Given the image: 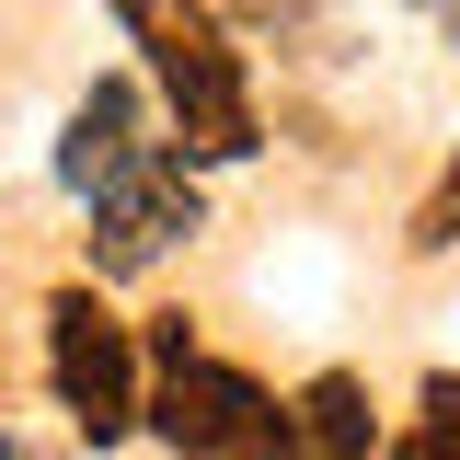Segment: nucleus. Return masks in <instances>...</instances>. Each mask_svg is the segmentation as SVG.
Wrapping results in <instances>:
<instances>
[{"label": "nucleus", "mask_w": 460, "mask_h": 460, "mask_svg": "<svg viewBox=\"0 0 460 460\" xmlns=\"http://www.w3.org/2000/svg\"><path fill=\"white\" fill-rule=\"evenodd\" d=\"M115 23L138 35L150 81L172 93V127H184V162H242L265 127H253V81H242V47L219 35L208 0H115Z\"/></svg>", "instance_id": "f257e3e1"}, {"label": "nucleus", "mask_w": 460, "mask_h": 460, "mask_svg": "<svg viewBox=\"0 0 460 460\" xmlns=\"http://www.w3.org/2000/svg\"><path fill=\"white\" fill-rule=\"evenodd\" d=\"M47 368H58V402H69V426L93 438V449H115L150 402H138V334L115 323L93 288H58L47 299Z\"/></svg>", "instance_id": "f03ea898"}, {"label": "nucleus", "mask_w": 460, "mask_h": 460, "mask_svg": "<svg viewBox=\"0 0 460 460\" xmlns=\"http://www.w3.org/2000/svg\"><path fill=\"white\" fill-rule=\"evenodd\" d=\"M150 426H162L184 460H277L288 449V402L265 380H242L219 357H172L162 392H150Z\"/></svg>", "instance_id": "7ed1b4c3"}, {"label": "nucleus", "mask_w": 460, "mask_h": 460, "mask_svg": "<svg viewBox=\"0 0 460 460\" xmlns=\"http://www.w3.org/2000/svg\"><path fill=\"white\" fill-rule=\"evenodd\" d=\"M196 230V172H184V150H150L138 172H115L104 196H93V277H138V265H162L172 242Z\"/></svg>", "instance_id": "20e7f679"}, {"label": "nucleus", "mask_w": 460, "mask_h": 460, "mask_svg": "<svg viewBox=\"0 0 460 460\" xmlns=\"http://www.w3.org/2000/svg\"><path fill=\"white\" fill-rule=\"evenodd\" d=\"M150 150H162V138H150L138 81H93V93L69 104V138H58V184H69V196H104L115 172H138Z\"/></svg>", "instance_id": "39448f33"}, {"label": "nucleus", "mask_w": 460, "mask_h": 460, "mask_svg": "<svg viewBox=\"0 0 460 460\" xmlns=\"http://www.w3.org/2000/svg\"><path fill=\"white\" fill-rule=\"evenodd\" d=\"M368 380H345V368H323L311 392L288 402V449L277 460H368Z\"/></svg>", "instance_id": "423d86ee"}, {"label": "nucleus", "mask_w": 460, "mask_h": 460, "mask_svg": "<svg viewBox=\"0 0 460 460\" xmlns=\"http://www.w3.org/2000/svg\"><path fill=\"white\" fill-rule=\"evenodd\" d=\"M460 242V162H449V184L426 196V219H414V253H449Z\"/></svg>", "instance_id": "0eeeda50"}, {"label": "nucleus", "mask_w": 460, "mask_h": 460, "mask_svg": "<svg viewBox=\"0 0 460 460\" xmlns=\"http://www.w3.org/2000/svg\"><path fill=\"white\" fill-rule=\"evenodd\" d=\"M426 426H438V438H460V380H449V368L426 380Z\"/></svg>", "instance_id": "6e6552de"}, {"label": "nucleus", "mask_w": 460, "mask_h": 460, "mask_svg": "<svg viewBox=\"0 0 460 460\" xmlns=\"http://www.w3.org/2000/svg\"><path fill=\"white\" fill-rule=\"evenodd\" d=\"M392 460H460V438H438V426H426V438H402Z\"/></svg>", "instance_id": "1a4fd4ad"}, {"label": "nucleus", "mask_w": 460, "mask_h": 460, "mask_svg": "<svg viewBox=\"0 0 460 460\" xmlns=\"http://www.w3.org/2000/svg\"><path fill=\"white\" fill-rule=\"evenodd\" d=\"M0 460H12V438H0Z\"/></svg>", "instance_id": "9d476101"}]
</instances>
